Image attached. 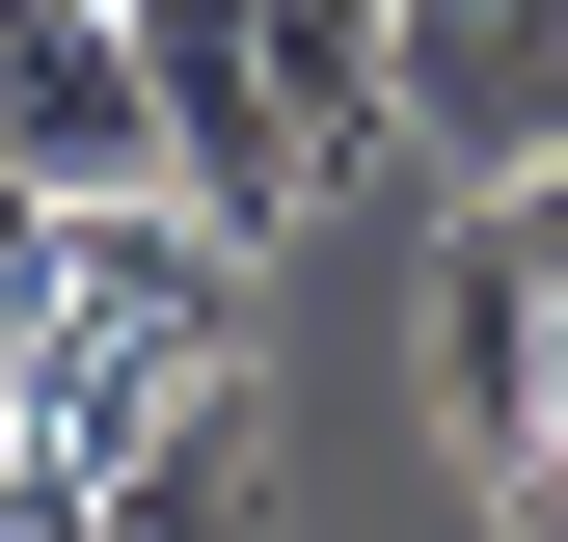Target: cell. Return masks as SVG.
Masks as SVG:
<instances>
[{
    "instance_id": "obj_8",
    "label": "cell",
    "mask_w": 568,
    "mask_h": 542,
    "mask_svg": "<svg viewBox=\"0 0 568 542\" xmlns=\"http://www.w3.org/2000/svg\"><path fill=\"white\" fill-rule=\"evenodd\" d=\"M487 542H568V461H515V489H487Z\"/></svg>"
},
{
    "instance_id": "obj_2",
    "label": "cell",
    "mask_w": 568,
    "mask_h": 542,
    "mask_svg": "<svg viewBox=\"0 0 568 542\" xmlns=\"http://www.w3.org/2000/svg\"><path fill=\"white\" fill-rule=\"evenodd\" d=\"M135 109H163V190H190L244 271L352 190V109L298 82V0H135Z\"/></svg>"
},
{
    "instance_id": "obj_7",
    "label": "cell",
    "mask_w": 568,
    "mask_h": 542,
    "mask_svg": "<svg viewBox=\"0 0 568 542\" xmlns=\"http://www.w3.org/2000/svg\"><path fill=\"white\" fill-rule=\"evenodd\" d=\"M28 299H54V190L0 163V380H28Z\"/></svg>"
},
{
    "instance_id": "obj_6",
    "label": "cell",
    "mask_w": 568,
    "mask_h": 542,
    "mask_svg": "<svg viewBox=\"0 0 568 542\" xmlns=\"http://www.w3.org/2000/svg\"><path fill=\"white\" fill-rule=\"evenodd\" d=\"M0 542H109V461H54V434H0Z\"/></svg>"
},
{
    "instance_id": "obj_1",
    "label": "cell",
    "mask_w": 568,
    "mask_h": 542,
    "mask_svg": "<svg viewBox=\"0 0 568 542\" xmlns=\"http://www.w3.org/2000/svg\"><path fill=\"white\" fill-rule=\"evenodd\" d=\"M190 380H244V244L190 218V190H109V218H54V299H28V380H0V434L135 461Z\"/></svg>"
},
{
    "instance_id": "obj_5",
    "label": "cell",
    "mask_w": 568,
    "mask_h": 542,
    "mask_svg": "<svg viewBox=\"0 0 568 542\" xmlns=\"http://www.w3.org/2000/svg\"><path fill=\"white\" fill-rule=\"evenodd\" d=\"M298 515V461H271V380H190L163 434L109 461V542H271Z\"/></svg>"
},
{
    "instance_id": "obj_3",
    "label": "cell",
    "mask_w": 568,
    "mask_h": 542,
    "mask_svg": "<svg viewBox=\"0 0 568 542\" xmlns=\"http://www.w3.org/2000/svg\"><path fill=\"white\" fill-rule=\"evenodd\" d=\"M379 136H406L434 190L568 163V0H379Z\"/></svg>"
},
{
    "instance_id": "obj_4",
    "label": "cell",
    "mask_w": 568,
    "mask_h": 542,
    "mask_svg": "<svg viewBox=\"0 0 568 542\" xmlns=\"http://www.w3.org/2000/svg\"><path fill=\"white\" fill-rule=\"evenodd\" d=\"M0 163H28L54 218L163 190V109H135V0H0Z\"/></svg>"
}]
</instances>
